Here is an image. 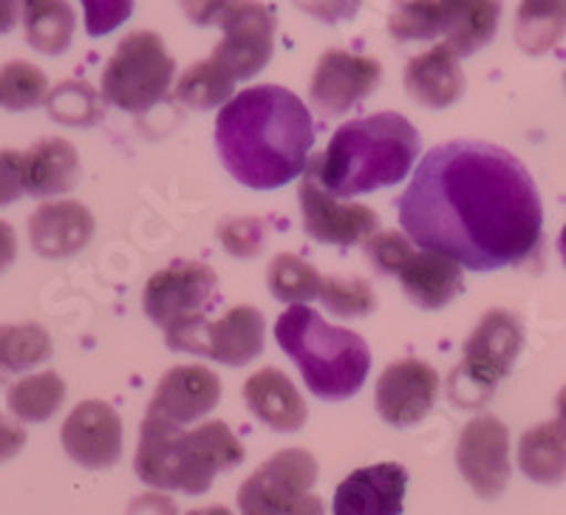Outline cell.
Listing matches in <instances>:
<instances>
[{
	"instance_id": "obj_1",
	"label": "cell",
	"mask_w": 566,
	"mask_h": 515,
	"mask_svg": "<svg viewBox=\"0 0 566 515\" xmlns=\"http://www.w3.org/2000/svg\"><path fill=\"white\" fill-rule=\"evenodd\" d=\"M397 213L413 244L470 272L524 264L544 230L538 187L522 159L476 139L428 150Z\"/></svg>"
},
{
	"instance_id": "obj_2",
	"label": "cell",
	"mask_w": 566,
	"mask_h": 515,
	"mask_svg": "<svg viewBox=\"0 0 566 515\" xmlns=\"http://www.w3.org/2000/svg\"><path fill=\"white\" fill-rule=\"evenodd\" d=\"M315 123L297 94L255 85L224 103L216 119V148L227 174L252 190H275L306 170Z\"/></svg>"
},
{
	"instance_id": "obj_3",
	"label": "cell",
	"mask_w": 566,
	"mask_h": 515,
	"mask_svg": "<svg viewBox=\"0 0 566 515\" xmlns=\"http://www.w3.org/2000/svg\"><path fill=\"white\" fill-rule=\"evenodd\" d=\"M417 156V128L402 114L382 111L335 130L328 148L315 159L317 181L335 199L374 193L406 179Z\"/></svg>"
},
{
	"instance_id": "obj_4",
	"label": "cell",
	"mask_w": 566,
	"mask_h": 515,
	"mask_svg": "<svg viewBox=\"0 0 566 515\" xmlns=\"http://www.w3.org/2000/svg\"><path fill=\"white\" fill-rule=\"evenodd\" d=\"M244 444L227 422H201L193 431H181L165 419L145 413L139 428V448L134 471L139 482L156 490H179L201 496L219 473L244 462Z\"/></svg>"
},
{
	"instance_id": "obj_5",
	"label": "cell",
	"mask_w": 566,
	"mask_h": 515,
	"mask_svg": "<svg viewBox=\"0 0 566 515\" xmlns=\"http://www.w3.org/2000/svg\"><path fill=\"white\" fill-rule=\"evenodd\" d=\"M275 340L301 368V377L317 400L340 402L368 380L371 351L357 332L328 326L315 309L295 303L275 323Z\"/></svg>"
},
{
	"instance_id": "obj_6",
	"label": "cell",
	"mask_w": 566,
	"mask_h": 515,
	"mask_svg": "<svg viewBox=\"0 0 566 515\" xmlns=\"http://www.w3.org/2000/svg\"><path fill=\"white\" fill-rule=\"evenodd\" d=\"M219 295V277L199 261H179L156 272L142 292V309L165 332L174 351L199 355L205 335V312Z\"/></svg>"
},
{
	"instance_id": "obj_7",
	"label": "cell",
	"mask_w": 566,
	"mask_h": 515,
	"mask_svg": "<svg viewBox=\"0 0 566 515\" xmlns=\"http://www.w3.org/2000/svg\"><path fill=\"white\" fill-rule=\"evenodd\" d=\"M176 63L156 32H130L119 40L103 72V97L114 108L145 114L168 97Z\"/></svg>"
},
{
	"instance_id": "obj_8",
	"label": "cell",
	"mask_w": 566,
	"mask_h": 515,
	"mask_svg": "<svg viewBox=\"0 0 566 515\" xmlns=\"http://www.w3.org/2000/svg\"><path fill=\"white\" fill-rule=\"evenodd\" d=\"M522 348V320L507 309L488 312L464 343V360L451 377V400L462 408L488 402L495 386L513 371Z\"/></svg>"
},
{
	"instance_id": "obj_9",
	"label": "cell",
	"mask_w": 566,
	"mask_h": 515,
	"mask_svg": "<svg viewBox=\"0 0 566 515\" xmlns=\"http://www.w3.org/2000/svg\"><path fill=\"white\" fill-rule=\"evenodd\" d=\"M317 482V462L303 448H286L266 459L239 487L241 515H290Z\"/></svg>"
},
{
	"instance_id": "obj_10",
	"label": "cell",
	"mask_w": 566,
	"mask_h": 515,
	"mask_svg": "<svg viewBox=\"0 0 566 515\" xmlns=\"http://www.w3.org/2000/svg\"><path fill=\"white\" fill-rule=\"evenodd\" d=\"M224 38L212 52V63H219L232 80H250L264 72L275 52V14L261 0H239L221 18Z\"/></svg>"
},
{
	"instance_id": "obj_11",
	"label": "cell",
	"mask_w": 566,
	"mask_h": 515,
	"mask_svg": "<svg viewBox=\"0 0 566 515\" xmlns=\"http://www.w3.org/2000/svg\"><path fill=\"white\" fill-rule=\"evenodd\" d=\"M297 199H301L303 230L321 244H366L374 232L380 230V216L374 213L371 207L354 204V201L343 204L323 190L317 181L315 161H306Z\"/></svg>"
},
{
	"instance_id": "obj_12",
	"label": "cell",
	"mask_w": 566,
	"mask_h": 515,
	"mask_svg": "<svg viewBox=\"0 0 566 515\" xmlns=\"http://www.w3.org/2000/svg\"><path fill=\"white\" fill-rule=\"evenodd\" d=\"M457 467L479 498L502 496L510 484V431L502 419H470L459 433Z\"/></svg>"
},
{
	"instance_id": "obj_13",
	"label": "cell",
	"mask_w": 566,
	"mask_h": 515,
	"mask_svg": "<svg viewBox=\"0 0 566 515\" xmlns=\"http://www.w3.org/2000/svg\"><path fill=\"white\" fill-rule=\"evenodd\" d=\"M380 80L382 65L377 60L332 49L317 60L310 99L323 116H340L363 103L380 85Z\"/></svg>"
},
{
	"instance_id": "obj_14",
	"label": "cell",
	"mask_w": 566,
	"mask_h": 515,
	"mask_svg": "<svg viewBox=\"0 0 566 515\" xmlns=\"http://www.w3.org/2000/svg\"><path fill=\"white\" fill-rule=\"evenodd\" d=\"M439 397V374L424 360L391 362L377 380V413L394 428H411L431 413Z\"/></svg>"
},
{
	"instance_id": "obj_15",
	"label": "cell",
	"mask_w": 566,
	"mask_h": 515,
	"mask_svg": "<svg viewBox=\"0 0 566 515\" xmlns=\"http://www.w3.org/2000/svg\"><path fill=\"white\" fill-rule=\"evenodd\" d=\"M63 451L88 471H105L123 459V419L108 402H80L63 422Z\"/></svg>"
},
{
	"instance_id": "obj_16",
	"label": "cell",
	"mask_w": 566,
	"mask_h": 515,
	"mask_svg": "<svg viewBox=\"0 0 566 515\" xmlns=\"http://www.w3.org/2000/svg\"><path fill=\"white\" fill-rule=\"evenodd\" d=\"M221 402V380L207 366H176L159 380L148 413L170 425H190Z\"/></svg>"
},
{
	"instance_id": "obj_17",
	"label": "cell",
	"mask_w": 566,
	"mask_h": 515,
	"mask_svg": "<svg viewBox=\"0 0 566 515\" xmlns=\"http://www.w3.org/2000/svg\"><path fill=\"white\" fill-rule=\"evenodd\" d=\"M408 471L397 462L348 473L335 490V515H402Z\"/></svg>"
},
{
	"instance_id": "obj_18",
	"label": "cell",
	"mask_w": 566,
	"mask_h": 515,
	"mask_svg": "<svg viewBox=\"0 0 566 515\" xmlns=\"http://www.w3.org/2000/svg\"><path fill=\"white\" fill-rule=\"evenodd\" d=\"M29 239L40 258L77 255L94 239V216L80 201H49L29 219Z\"/></svg>"
},
{
	"instance_id": "obj_19",
	"label": "cell",
	"mask_w": 566,
	"mask_h": 515,
	"mask_svg": "<svg viewBox=\"0 0 566 515\" xmlns=\"http://www.w3.org/2000/svg\"><path fill=\"white\" fill-rule=\"evenodd\" d=\"M264 351V315L255 306H232L207 323L199 355L224 366H247Z\"/></svg>"
},
{
	"instance_id": "obj_20",
	"label": "cell",
	"mask_w": 566,
	"mask_h": 515,
	"mask_svg": "<svg viewBox=\"0 0 566 515\" xmlns=\"http://www.w3.org/2000/svg\"><path fill=\"white\" fill-rule=\"evenodd\" d=\"M247 408L261 419L266 428L277 433H295L306 425V402L297 393L295 382L275 366L255 371L244 386Z\"/></svg>"
},
{
	"instance_id": "obj_21",
	"label": "cell",
	"mask_w": 566,
	"mask_h": 515,
	"mask_svg": "<svg viewBox=\"0 0 566 515\" xmlns=\"http://www.w3.org/2000/svg\"><path fill=\"white\" fill-rule=\"evenodd\" d=\"M406 88L413 103L424 108H451L464 94V74L459 57L444 43L433 45L406 65Z\"/></svg>"
},
{
	"instance_id": "obj_22",
	"label": "cell",
	"mask_w": 566,
	"mask_h": 515,
	"mask_svg": "<svg viewBox=\"0 0 566 515\" xmlns=\"http://www.w3.org/2000/svg\"><path fill=\"white\" fill-rule=\"evenodd\" d=\"M444 45L457 57H470L493 43L502 20V0H439Z\"/></svg>"
},
{
	"instance_id": "obj_23",
	"label": "cell",
	"mask_w": 566,
	"mask_h": 515,
	"mask_svg": "<svg viewBox=\"0 0 566 515\" xmlns=\"http://www.w3.org/2000/svg\"><path fill=\"white\" fill-rule=\"evenodd\" d=\"M399 284L419 309H442L462 292V266L439 252H413L399 270Z\"/></svg>"
},
{
	"instance_id": "obj_24",
	"label": "cell",
	"mask_w": 566,
	"mask_h": 515,
	"mask_svg": "<svg viewBox=\"0 0 566 515\" xmlns=\"http://www.w3.org/2000/svg\"><path fill=\"white\" fill-rule=\"evenodd\" d=\"M77 176L80 156L65 139H43L23 154V190L34 199L69 193Z\"/></svg>"
},
{
	"instance_id": "obj_25",
	"label": "cell",
	"mask_w": 566,
	"mask_h": 515,
	"mask_svg": "<svg viewBox=\"0 0 566 515\" xmlns=\"http://www.w3.org/2000/svg\"><path fill=\"white\" fill-rule=\"evenodd\" d=\"M518 467L535 484H560L566 479V428L558 419L524 431L518 442Z\"/></svg>"
},
{
	"instance_id": "obj_26",
	"label": "cell",
	"mask_w": 566,
	"mask_h": 515,
	"mask_svg": "<svg viewBox=\"0 0 566 515\" xmlns=\"http://www.w3.org/2000/svg\"><path fill=\"white\" fill-rule=\"evenodd\" d=\"M20 18L27 29V43L34 52L57 57L74 40V9L69 0H20Z\"/></svg>"
},
{
	"instance_id": "obj_27",
	"label": "cell",
	"mask_w": 566,
	"mask_h": 515,
	"mask_svg": "<svg viewBox=\"0 0 566 515\" xmlns=\"http://www.w3.org/2000/svg\"><path fill=\"white\" fill-rule=\"evenodd\" d=\"M566 34V0H522L515 43L527 54H547Z\"/></svg>"
},
{
	"instance_id": "obj_28",
	"label": "cell",
	"mask_w": 566,
	"mask_h": 515,
	"mask_svg": "<svg viewBox=\"0 0 566 515\" xmlns=\"http://www.w3.org/2000/svg\"><path fill=\"white\" fill-rule=\"evenodd\" d=\"M7 402L20 422H45L63 408L65 382L57 371L29 374L9 388Z\"/></svg>"
},
{
	"instance_id": "obj_29",
	"label": "cell",
	"mask_w": 566,
	"mask_h": 515,
	"mask_svg": "<svg viewBox=\"0 0 566 515\" xmlns=\"http://www.w3.org/2000/svg\"><path fill=\"white\" fill-rule=\"evenodd\" d=\"M52 335L38 323L0 326V371H29L52 357Z\"/></svg>"
},
{
	"instance_id": "obj_30",
	"label": "cell",
	"mask_w": 566,
	"mask_h": 515,
	"mask_svg": "<svg viewBox=\"0 0 566 515\" xmlns=\"http://www.w3.org/2000/svg\"><path fill=\"white\" fill-rule=\"evenodd\" d=\"M232 83L235 80L212 60H201V63L190 65L176 83V99L187 108L210 111L216 105H224L232 99Z\"/></svg>"
},
{
	"instance_id": "obj_31",
	"label": "cell",
	"mask_w": 566,
	"mask_h": 515,
	"mask_svg": "<svg viewBox=\"0 0 566 515\" xmlns=\"http://www.w3.org/2000/svg\"><path fill=\"white\" fill-rule=\"evenodd\" d=\"M266 281H270L272 295L283 303H292V306L315 301L323 286V277L317 275L315 266L306 264L303 258L290 255V252L272 258Z\"/></svg>"
},
{
	"instance_id": "obj_32",
	"label": "cell",
	"mask_w": 566,
	"mask_h": 515,
	"mask_svg": "<svg viewBox=\"0 0 566 515\" xmlns=\"http://www.w3.org/2000/svg\"><path fill=\"white\" fill-rule=\"evenodd\" d=\"M45 97H49V77L43 69L27 60H12L0 69V108L29 111L45 103Z\"/></svg>"
},
{
	"instance_id": "obj_33",
	"label": "cell",
	"mask_w": 566,
	"mask_h": 515,
	"mask_svg": "<svg viewBox=\"0 0 566 515\" xmlns=\"http://www.w3.org/2000/svg\"><path fill=\"white\" fill-rule=\"evenodd\" d=\"M45 108L63 125H94L103 116V99L88 83H60L45 97Z\"/></svg>"
},
{
	"instance_id": "obj_34",
	"label": "cell",
	"mask_w": 566,
	"mask_h": 515,
	"mask_svg": "<svg viewBox=\"0 0 566 515\" xmlns=\"http://www.w3.org/2000/svg\"><path fill=\"white\" fill-rule=\"evenodd\" d=\"M388 32L394 40H433L442 34L439 0H399L388 18Z\"/></svg>"
},
{
	"instance_id": "obj_35",
	"label": "cell",
	"mask_w": 566,
	"mask_h": 515,
	"mask_svg": "<svg viewBox=\"0 0 566 515\" xmlns=\"http://www.w3.org/2000/svg\"><path fill=\"white\" fill-rule=\"evenodd\" d=\"M332 315L337 317H363L374 309V292L366 281L354 277V281H343V277H323L321 295Z\"/></svg>"
},
{
	"instance_id": "obj_36",
	"label": "cell",
	"mask_w": 566,
	"mask_h": 515,
	"mask_svg": "<svg viewBox=\"0 0 566 515\" xmlns=\"http://www.w3.org/2000/svg\"><path fill=\"white\" fill-rule=\"evenodd\" d=\"M413 255V246L408 235L399 232H374L366 241V258L368 264L382 275H399V270L406 266L408 258Z\"/></svg>"
},
{
	"instance_id": "obj_37",
	"label": "cell",
	"mask_w": 566,
	"mask_h": 515,
	"mask_svg": "<svg viewBox=\"0 0 566 515\" xmlns=\"http://www.w3.org/2000/svg\"><path fill=\"white\" fill-rule=\"evenodd\" d=\"M85 32L91 38L116 32L134 14V0H83Z\"/></svg>"
},
{
	"instance_id": "obj_38",
	"label": "cell",
	"mask_w": 566,
	"mask_h": 515,
	"mask_svg": "<svg viewBox=\"0 0 566 515\" xmlns=\"http://www.w3.org/2000/svg\"><path fill=\"white\" fill-rule=\"evenodd\" d=\"M221 244L227 252L239 258H252L264 250L266 244V224L258 219H235L221 227Z\"/></svg>"
},
{
	"instance_id": "obj_39",
	"label": "cell",
	"mask_w": 566,
	"mask_h": 515,
	"mask_svg": "<svg viewBox=\"0 0 566 515\" xmlns=\"http://www.w3.org/2000/svg\"><path fill=\"white\" fill-rule=\"evenodd\" d=\"M23 190V154L20 150H0V207L14 204Z\"/></svg>"
},
{
	"instance_id": "obj_40",
	"label": "cell",
	"mask_w": 566,
	"mask_h": 515,
	"mask_svg": "<svg viewBox=\"0 0 566 515\" xmlns=\"http://www.w3.org/2000/svg\"><path fill=\"white\" fill-rule=\"evenodd\" d=\"M297 9L317 18L321 23H340V20H352L360 12L363 0H292Z\"/></svg>"
},
{
	"instance_id": "obj_41",
	"label": "cell",
	"mask_w": 566,
	"mask_h": 515,
	"mask_svg": "<svg viewBox=\"0 0 566 515\" xmlns=\"http://www.w3.org/2000/svg\"><path fill=\"white\" fill-rule=\"evenodd\" d=\"M235 3H239V0H179L181 12L187 14V20H193L196 27L221 23V18H224Z\"/></svg>"
},
{
	"instance_id": "obj_42",
	"label": "cell",
	"mask_w": 566,
	"mask_h": 515,
	"mask_svg": "<svg viewBox=\"0 0 566 515\" xmlns=\"http://www.w3.org/2000/svg\"><path fill=\"white\" fill-rule=\"evenodd\" d=\"M23 444H27V431H23V425L9 417H0V462L18 456V453L23 451Z\"/></svg>"
},
{
	"instance_id": "obj_43",
	"label": "cell",
	"mask_w": 566,
	"mask_h": 515,
	"mask_svg": "<svg viewBox=\"0 0 566 515\" xmlns=\"http://www.w3.org/2000/svg\"><path fill=\"white\" fill-rule=\"evenodd\" d=\"M128 515H176V504L165 496H139L130 504Z\"/></svg>"
},
{
	"instance_id": "obj_44",
	"label": "cell",
	"mask_w": 566,
	"mask_h": 515,
	"mask_svg": "<svg viewBox=\"0 0 566 515\" xmlns=\"http://www.w3.org/2000/svg\"><path fill=\"white\" fill-rule=\"evenodd\" d=\"M18 258V235H14L12 224L0 219V275L14 264Z\"/></svg>"
},
{
	"instance_id": "obj_45",
	"label": "cell",
	"mask_w": 566,
	"mask_h": 515,
	"mask_svg": "<svg viewBox=\"0 0 566 515\" xmlns=\"http://www.w3.org/2000/svg\"><path fill=\"white\" fill-rule=\"evenodd\" d=\"M20 18V0H0V34L12 32Z\"/></svg>"
},
{
	"instance_id": "obj_46",
	"label": "cell",
	"mask_w": 566,
	"mask_h": 515,
	"mask_svg": "<svg viewBox=\"0 0 566 515\" xmlns=\"http://www.w3.org/2000/svg\"><path fill=\"white\" fill-rule=\"evenodd\" d=\"M290 515H326V509L317 496H303Z\"/></svg>"
},
{
	"instance_id": "obj_47",
	"label": "cell",
	"mask_w": 566,
	"mask_h": 515,
	"mask_svg": "<svg viewBox=\"0 0 566 515\" xmlns=\"http://www.w3.org/2000/svg\"><path fill=\"white\" fill-rule=\"evenodd\" d=\"M187 515H235L232 513V509H227V507H219V504H216V507H201V509H190V513Z\"/></svg>"
},
{
	"instance_id": "obj_48",
	"label": "cell",
	"mask_w": 566,
	"mask_h": 515,
	"mask_svg": "<svg viewBox=\"0 0 566 515\" xmlns=\"http://www.w3.org/2000/svg\"><path fill=\"white\" fill-rule=\"evenodd\" d=\"M555 406H558V422H560V425L566 428V386L560 388V393H558V402H555Z\"/></svg>"
},
{
	"instance_id": "obj_49",
	"label": "cell",
	"mask_w": 566,
	"mask_h": 515,
	"mask_svg": "<svg viewBox=\"0 0 566 515\" xmlns=\"http://www.w3.org/2000/svg\"><path fill=\"white\" fill-rule=\"evenodd\" d=\"M558 252H560V258H564V264H566V227H564V230H560V239H558Z\"/></svg>"
}]
</instances>
